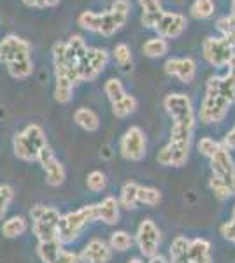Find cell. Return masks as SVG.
Returning a JSON list of instances; mask_svg holds the SVG:
<instances>
[{
  "instance_id": "cell-25",
  "label": "cell",
  "mask_w": 235,
  "mask_h": 263,
  "mask_svg": "<svg viewBox=\"0 0 235 263\" xmlns=\"http://www.w3.org/2000/svg\"><path fill=\"white\" fill-rule=\"evenodd\" d=\"M111 107H113L114 116L119 118V120H123V118H126V116H130V114L135 112V109H137V99L126 93V95H123L119 100L113 102Z\"/></svg>"
},
{
  "instance_id": "cell-30",
  "label": "cell",
  "mask_w": 235,
  "mask_h": 263,
  "mask_svg": "<svg viewBox=\"0 0 235 263\" xmlns=\"http://www.w3.org/2000/svg\"><path fill=\"white\" fill-rule=\"evenodd\" d=\"M216 28L220 30L221 37H225V39L235 48V12L221 16V18L216 21Z\"/></svg>"
},
{
  "instance_id": "cell-8",
  "label": "cell",
  "mask_w": 235,
  "mask_h": 263,
  "mask_svg": "<svg viewBox=\"0 0 235 263\" xmlns=\"http://www.w3.org/2000/svg\"><path fill=\"white\" fill-rule=\"evenodd\" d=\"M109 53L102 48H92L78 60V74L81 81H95L107 67Z\"/></svg>"
},
{
  "instance_id": "cell-44",
  "label": "cell",
  "mask_w": 235,
  "mask_h": 263,
  "mask_svg": "<svg viewBox=\"0 0 235 263\" xmlns=\"http://www.w3.org/2000/svg\"><path fill=\"white\" fill-rule=\"evenodd\" d=\"M128 263H144L140 258H132V260H128Z\"/></svg>"
},
{
  "instance_id": "cell-17",
  "label": "cell",
  "mask_w": 235,
  "mask_h": 263,
  "mask_svg": "<svg viewBox=\"0 0 235 263\" xmlns=\"http://www.w3.org/2000/svg\"><path fill=\"white\" fill-rule=\"evenodd\" d=\"M165 74L177 78L181 83H191L196 76V63L193 58H169L164 65Z\"/></svg>"
},
{
  "instance_id": "cell-37",
  "label": "cell",
  "mask_w": 235,
  "mask_h": 263,
  "mask_svg": "<svg viewBox=\"0 0 235 263\" xmlns=\"http://www.w3.org/2000/svg\"><path fill=\"white\" fill-rule=\"evenodd\" d=\"M113 57L119 67H125V69L126 67H132V51L125 42H119V44L114 46Z\"/></svg>"
},
{
  "instance_id": "cell-3",
  "label": "cell",
  "mask_w": 235,
  "mask_h": 263,
  "mask_svg": "<svg viewBox=\"0 0 235 263\" xmlns=\"http://www.w3.org/2000/svg\"><path fill=\"white\" fill-rule=\"evenodd\" d=\"M93 221H97L95 203L83 205L78 211L62 214L58 223V240L63 246L76 242Z\"/></svg>"
},
{
  "instance_id": "cell-45",
  "label": "cell",
  "mask_w": 235,
  "mask_h": 263,
  "mask_svg": "<svg viewBox=\"0 0 235 263\" xmlns=\"http://www.w3.org/2000/svg\"><path fill=\"white\" fill-rule=\"evenodd\" d=\"M230 219H232V221L235 223V205L232 207V216H230Z\"/></svg>"
},
{
  "instance_id": "cell-16",
  "label": "cell",
  "mask_w": 235,
  "mask_h": 263,
  "mask_svg": "<svg viewBox=\"0 0 235 263\" xmlns=\"http://www.w3.org/2000/svg\"><path fill=\"white\" fill-rule=\"evenodd\" d=\"M113 249L102 239H92L79 253L81 263H109L113 260Z\"/></svg>"
},
{
  "instance_id": "cell-31",
  "label": "cell",
  "mask_w": 235,
  "mask_h": 263,
  "mask_svg": "<svg viewBox=\"0 0 235 263\" xmlns=\"http://www.w3.org/2000/svg\"><path fill=\"white\" fill-rule=\"evenodd\" d=\"M7 72L12 79H27L33 72V63L30 58H23V60L12 62L7 65Z\"/></svg>"
},
{
  "instance_id": "cell-21",
  "label": "cell",
  "mask_w": 235,
  "mask_h": 263,
  "mask_svg": "<svg viewBox=\"0 0 235 263\" xmlns=\"http://www.w3.org/2000/svg\"><path fill=\"white\" fill-rule=\"evenodd\" d=\"M28 230V221L25 216H12V218L6 219L2 223V235L6 239H18V237L25 235Z\"/></svg>"
},
{
  "instance_id": "cell-12",
  "label": "cell",
  "mask_w": 235,
  "mask_h": 263,
  "mask_svg": "<svg viewBox=\"0 0 235 263\" xmlns=\"http://www.w3.org/2000/svg\"><path fill=\"white\" fill-rule=\"evenodd\" d=\"M37 162L41 163L42 171L46 174V182H48V186L57 188V186L63 184V181H65V177H67L65 167H63V163L55 156V151L51 149L49 146H46L44 149L39 153Z\"/></svg>"
},
{
  "instance_id": "cell-40",
  "label": "cell",
  "mask_w": 235,
  "mask_h": 263,
  "mask_svg": "<svg viewBox=\"0 0 235 263\" xmlns=\"http://www.w3.org/2000/svg\"><path fill=\"white\" fill-rule=\"evenodd\" d=\"M51 263H81V261H79V254L78 253L69 251V249H63V251L60 253Z\"/></svg>"
},
{
  "instance_id": "cell-5",
  "label": "cell",
  "mask_w": 235,
  "mask_h": 263,
  "mask_svg": "<svg viewBox=\"0 0 235 263\" xmlns=\"http://www.w3.org/2000/svg\"><path fill=\"white\" fill-rule=\"evenodd\" d=\"M209 162H211V177L225 184L235 197V162L232 151L226 149L223 144H220V147L209 158Z\"/></svg>"
},
{
  "instance_id": "cell-39",
  "label": "cell",
  "mask_w": 235,
  "mask_h": 263,
  "mask_svg": "<svg viewBox=\"0 0 235 263\" xmlns=\"http://www.w3.org/2000/svg\"><path fill=\"white\" fill-rule=\"evenodd\" d=\"M220 144H221L220 141H214V139H211V137H202L196 142V151L202 156H206V158H211L218 147H220Z\"/></svg>"
},
{
  "instance_id": "cell-46",
  "label": "cell",
  "mask_w": 235,
  "mask_h": 263,
  "mask_svg": "<svg viewBox=\"0 0 235 263\" xmlns=\"http://www.w3.org/2000/svg\"><path fill=\"white\" fill-rule=\"evenodd\" d=\"M232 12H235V0H232Z\"/></svg>"
},
{
  "instance_id": "cell-19",
  "label": "cell",
  "mask_w": 235,
  "mask_h": 263,
  "mask_svg": "<svg viewBox=\"0 0 235 263\" xmlns=\"http://www.w3.org/2000/svg\"><path fill=\"white\" fill-rule=\"evenodd\" d=\"M188 260L190 263H212L211 242L202 237L188 240Z\"/></svg>"
},
{
  "instance_id": "cell-34",
  "label": "cell",
  "mask_w": 235,
  "mask_h": 263,
  "mask_svg": "<svg viewBox=\"0 0 235 263\" xmlns=\"http://www.w3.org/2000/svg\"><path fill=\"white\" fill-rule=\"evenodd\" d=\"M216 6L214 0H195L191 4V16L196 20H207L211 16H214Z\"/></svg>"
},
{
  "instance_id": "cell-10",
  "label": "cell",
  "mask_w": 235,
  "mask_h": 263,
  "mask_svg": "<svg viewBox=\"0 0 235 263\" xmlns=\"http://www.w3.org/2000/svg\"><path fill=\"white\" fill-rule=\"evenodd\" d=\"M204 58L214 69H223L233 54V46L225 37H207L202 44Z\"/></svg>"
},
{
  "instance_id": "cell-35",
  "label": "cell",
  "mask_w": 235,
  "mask_h": 263,
  "mask_svg": "<svg viewBox=\"0 0 235 263\" xmlns=\"http://www.w3.org/2000/svg\"><path fill=\"white\" fill-rule=\"evenodd\" d=\"M104 91H105V95H107V99H109L111 104H113V102H116V100H119L123 95H126L125 86H123V83L119 81L118 78L107 79L105 84H104Z\"/></svg>"
},
{
  "instance_id": "cell-18",
  "label": "cell",
  "mask_w": 235,
  "mask_h": 263,
  "mask_svg": "<svg viewBox=\"0 0 235 263\" xmlns=\"http://www.w3.org/2000/svg\"><path fill=\"white\" fill-rule=\"evenodd\" d=\"M95 213H97L98 221L113 227V224L119 223V218H121V207H119V202L116 197H105L102 202L95 203Z\"/></svg>"
},
{
  "instance_id": "cell-42",
  "label": "cell",
  "mask_w": 235,
  "mask_h": 263,
  "mask_svg": "<svg viewBox=\"0 0 235 263\" xmlns=\"http://www.w3.org/2000/svg\"><path fill=\"white\" fill-rule=\"evenodd\" d=\"M226 67H228V72L226 74L228 76H232V78L235 79V53L230 57V60H228V63H226Z\"/></svg>"
},
{
  "instance_id": "cell-1",
  "label": "cell",
  "mask_w": 235,
  "mask_h": 263,
  "mask_svg": "<svg viewBox=\"0 0 235 263\" xmlns=\"http://www.w3.org/2000/svg\"><path fill=\"white\" fill-rule=\"evenodd\" d=\"M235 104V79L232 76H212L207 79L206 95L200 104L198 120L204 125H216L225 120Z\"/></svg>"
},
{
  "instance_id": "cell-43",
  "label": "cell",
  "mask_w": 235,
  "mask_h": 263,
  "mask_svg": "<svg viewBox=\"0 0 235 263\" xmlns=\"http://www.w3.org/2000/svg\"><path fill=\"white\" fill-rule=\"evenodd\" d=\"M148 260H149L148 263H169L164 256H161V254H155V256L148 258Z\"/></svg>"
},
{
  "instance_id": "cell-41",
  "label": "cell",
  "mask_w": 235,
  "mask_h": 263,
  "mask_svg": "<svg viewBox=\"0 0 235 263\" xmlns=\"http://www.w3.org/2000/svg\"><path fill=\"white\" fill-rule=\"evenodd\" d=\"M221 144H223L226 149H230V151L235 149V125L225 134V137H223V141H221Z\"/></svg>"
},
{
  "instance_id": "cell-6",
  "label": "cell",
  "mask_w": 235,
  "mask_h": 263,
  "mask_svg": "<svg viewBox=\"0 0 235 263\" xmlns=\"http://www.w3.org/2000/svg\"><path fill=\"white\" fill-rule=\"evenodd\" d=\"M164 107L167 114L172 118L174 125L196 126V114L193 102L185 93H169L164 99Z\"/></svg>"
},
{
  "instance_id": "cell-13",
  "label": "cell",
  "mask_w": 235,
  "mask_h": 263,
  "mask_svg": "<svg viewBox=\"0 0 235 263\" xmlns=\"http://www.w3.org/2000/svg\"><path fill=\"white\" fill-rule=\"evenodd\" d=\"M30 46L28 41L21 39L18 35H7L0 41V62L9 65L12 62L30 58Z\"/></svg>"
},
{
  "instance_id": "cell-29",
  "label": "cell",
  "mask_w": 235,
  "mask_h": 263,
  "mask_svg": "<svg viewBox=\"0 0 235 263\" xmlns=\"http://www.w3.org/2000/svg\"><path fill=\"white\" fill-rule=\"evenodd\" d=\"M74 93V84H72L65 76H57V86H55V100L60 104H69Z\"/></svg>"
},
{
  "instance_id": "cell-32",
  "label": "cell",
  "mask_w": 235,
  "mask_h": 263,
  "mask_svg": "<svg viewBox=\"0 0 235 263\" xmlns=\"http://www.w3.org/2000/svg\"><path fill=\"white\" fill-rule=\"evenodd\" d=\"M78 23L81 28H84V30L98 33L100 32V27H102V12H93V11L81 12L79 18H78Z\"/></svg>"
},
{
  "instance_id": "cell-24",
  "label": "cell",
  "mask_w": 235,
  "mask_h": 263,
  "mask_svg": "<svg viewBox=\"0 0 235 263\" xmlns=\"http://www.w3.org/2000/svg\"><path fill=\"white\" fill-rule=\"evenodd\" d=\"M63 244L60 240H46V242H37V256L42 263H51L60 253L63 251Z\"/></svg>"
},
{
  "instance_id": "cell-33",
  "label": "cell",
  "mask_w": 235,
  "mask_h": 263,
  "mask_svg": "<svg viewBox=\"0 0 235 263\" xmlns=\"http://www.w3.org/2000/svg\"><path fill=\"white\" fill-rule=\"evenodd\" d=\"M137 202L144 203V205H158L161 202V192L158 188L153 186H140L139 184V192H137Z\"/></svg>"
},
{
  "instance_id": "cell-22",
  "label": "cell",
  "mask_w": 235,
  "mask_h": 263,
  "mask_svg": "<svg viewBox=\"0 0 235 263\" xmlns=\"http://www.w3.org/2000/svg\"><path fill=\"white\" fill-rule=\"evenodd\" d=\"M74 123L79 126V128L86 130V132H97L98 126H100V118L95 111L88 107H79L76 109L74 112Z\"/></svg>"
},
{
  "instance_id": "cell-11",
  "label": "cell",
  "mask_w": 235,
  "mask_h": 263,
  "mask_svg": "<svg viewBox=\"0 0 235 263\" xmlns=\"http://www.w3.org/2000/svg\"><path fill=\"white\" fill-rule=\"evenodd\" d=\"M130 0H114L111 9L102 12V27L98 33L104 37L114 35L126 23L128 14H130Z\"/></svg>"
},
{
  "instance_id": "cell-14",
  "label": "cell",
  "mask_w": 235,
  "mask_h": 263,
  "mask_svg": "<svg viewBox=\"0 0 235 263\" xmlns=\"http://www.w3.org/2000/svg\"><path fill=\"white\" fill-rule=\"evenodd\" d=\"M188 156H190V147L181 146L176 142H167L156 155V160L161 167H172V168H181L183 165H186Z\"/></svg>"
},
{
  "instance_id": "cell-15",
  "label": "cell",
  "mask_w": 235,
  "mask_h": 263,
  "mask_svg": "<svg viewBox=\"0 0 235 263\" xmlns=\"http://www.w3.org/2000/svg\"><path fill=\"white\" fill-rule=\"evenodd\" d=\"M188 21L183 14L179 12H164L160 21L156 23L155 30L158 37H164V39H177L183 32L186 30Z\"/></svg>"
},
{
  "instance_id": "cell-28",
  "label": "cell",
  "mask_w": 235,
  "mask_h": 263,
  "mask_svg": "<svg viewBox=\"0 0 235 263\" xmlns=\"http://www.w3.org/2000/svg\"><path fill=\"white\" fill-rule=\"evenodd\" d=\"M107 244L111 246L113 251L125 253L134 246V235H130L126 230H116V232L111 233V239Z\"/></svg>"
},
{
  "instance_id": "cell-27",
  "label": "cell",
  "mask_w": 235,
  "mask_h": 263,
  "mask_svg": "<svg viewBox=\"0 0 235 263\" xmlns=\"http://www.w3.org/2000/svg\"><path fill=\"white\" fill-rule=\"evenodd\" d=\"M167 51H169V41L158 35L146 41L142 46V53L146 54L148 58H161L167 54Z\"/></svg>"
},
{
  "instance_id": "cell-20",
  "label": "cell",
  "mask_w": 235,
  "mask_h": 263,
  "mask_svg": "<svg viewBox=\"0 0 235 263\" xmlns=\"http://www.w3.org/2000/svg\"><path fill=\"white\" fill-rule=\"evenodd\" d=\"M139 6L142 9V16H140V23L146 28H155L156 23L160 21L164 9H161L160 0H139Z\"/></svg>"
},
{
  "instance_id": "cell-2",
  "label": "cell",
  "mask_w": 235,
  "mask_h": 263,
  "mask_svg": "<svg viewBox=\"0 0 235 263\" xmlns=\"http://www.w3.org/2000/svg\"><path fill=\"white\" fill-rule=\"evenodd\" d=\"M46 146H49L46 132L37 123H30L12 139V151L16 158L27 163L37 162V156Z\"/></svg>"
},
{
  "instance_id": "cell-9",
  "label": "cell",
  "mask_w": 235,
  "mask_h": 263,
  "mask_svg": "<svg viewBox=\"0 0 235 263\" xmlns=\"http://www.w3.org/2000/svg\"><path fill=\"white\" fill-rule=\"evenodd\" d=\"M161 242V232L153 219H142L137 227L134 237V244H137L140 254L144 258H151L158 254V248Z\"/></svg>"
},
{
  "instance_id": "cell-38",
  "label": "cell",
  "mask_w": 235,
  "mask_h": 263,
  "mask_svg": "<svg viewBox=\"0 0 235 263\" xmlns=\"http://www.w3.org/2000/svg\"><path fill=\"white\" fill-rule=\"evenodd\" d=\"M12 200H14V190H12V186L0 184V219L7 213Z\"/></svg>"
},
{
  "instance_id": "cell-7",
  "label": "cell",
  "mask_w": 235,
  "mask_h": 263,
  "mask_svg": "<svg viewBox=\"0 0 235 263\" xmlns=\"http://www.w3.org/2000/svg\"><path fill=\"white\" fill-rule=\"evenodd\" d=\"M148 153L146 134L139 126H130L119 139V155L128 162H140Z\"/></svg>"
},
{
  "instance_id": "cell-26",
  "label": "cell",
  "mask_w": 235,
  "mask_h": 263,
  "mask_svg": "<svg viewBox=\"0 0 235 263\" xmlns=\"http://www.w3.org/2000/svg\"><path fill=\"white\" fill-rule=\"evenodd\" d=\"M188 240L185 235H177L170 244V260L169 263H190L188 260Z\"/></svg>"
},
{
  "instance_id": "cell-36",
  "label": "cell",
  "mask_w": 235,
  "mask_h": 263,
  "mask_svg": "<svg viewBox=\"0 0 235 263\" xmlns=\"http://www.w3.org/2000/svg\"><path fill=\"white\" fill-rule=\"evenodd\" d=\"M86 186L89 192L100 193V192H104L105 186H107V177H105V174L102 171H92L86 176Z\"/></svg>"
},
{
  "instance_id": "cell-4",
  "label": "cell",
  "mask_w": 235,
  "mask_h": 263,
  "mask_svg": "<svg viewBox=\"0 0 235 263\" xmlns=\"http://www.w3.org/2000/svg\"><path fill=\"white\" fill-rule=\"evenodd\" d=\"M30 218H32V232L37 242L58 239V223L62 218L58 209L49 205H33L30 211Z\"/></svg>"
},
{
  "instance_id": "cell-23",
  "label": "cell",
  "mask_w": 235,
  "mask_h": 263,
  "mask_svg": "<svg viewBox=\"0 0 235 263\" xmlns=\"http://www.w3.org/2000/svg\"><path fill=\"white\" fill-rule=\"evenodd\" d=\"M137 192H139V184L134 181H128L121 186V192H119V207L121 209L134 211L137 209L139 202H137Z\"/></svg>"
}]
</instances>
